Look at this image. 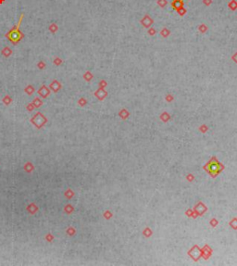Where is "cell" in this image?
<instances>
[{"label":"cell","mask_w":237,"mask_h":266,"mask_svg":"<svg viewBox=\"0 0 237 266\" xmlns=\"http://www.w3.org/2000/svg\"><path fill=\"white\" fill-rule=\"evenodd\" d=\"M21 19H22V16L21 17V19H19V24H18V26H17V28H14L12 31H10V32L9 33V34H7V36L9 37L11 41H12L13 43H17V42H19V39L21 38V36H22V34H21V33L19 32V31L18 30V28H19V23H21Z\"/></svg>","instance_id":"obj_1"},{"label":"cell","mask_w":237,"mask_h":266,"mask_svg":"<svg viewBox=\"0 0 237 266\" xmlns=\"http://www.w3.org/2000/svg\"><path fill=\"white\" fill-rule=\"evenodd\" d=\"M220 169V163L217 162V161H211V162H209V164L208 165V170L209 173L212 174H215L217 173H219Z\"/></svg>","instance_id":"obj_2"},{"label":"cell","mask_w":237,"mask_h":266,"mask_svg":"<svg viewBox=\"0 0 237 266\" xmlns=\"http://www.w3.org/2000/svg\"><path fill=\"white\" fill-rule=\"evenodd\" d=\"M57 82H55V83H53V84H51V88H54V90L55 91H57V90L59 88V85H58L57 86Z\"/></svg>","instance_id":"obj_3"}]
</instances>
